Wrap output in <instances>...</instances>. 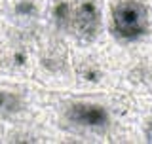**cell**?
<instances>
[{
    "instance_id": "5",
    "label": "cell",
    "mask_w": 152,
    "mask_h": 144,
    "mask_svg": "<svg viewBox=\"0 0 152 144\" xmlns=\"http://www.w3.org/2000/svg\"><path fill=\"white\" fill-rule=\"evenodd\" d=\"M51 15H53V23L57 28H69L72 23V12L66 0H57L51 9Z\"/></svg>"
},
{
    "instance_id": "2",
    "label": "cell",
    "mask_w": 152,
    "mask_h": 144,
    "mask_svg": "<svg viewBox=\"0 0 152 144\" xmlns=\"http://www.w3.org/2000/svg\"><path fill=\"white\" fill-rule=\"evenodd\" d=\"M72 28L80 42L89 44L99 36L101 31V9L95 0H84L72 13Z\"/></svg>"
},
{
    "instance_id": "8",
    "label": "cell",
    "mask_w": 152,
    "mask_h": 144,
    "mask_svg": "<svg viewBox=\"0 0 152 144\" xmlns=\"http://www.w3.org/2000/svg\"><path fill=\"white\" fill-rule=\"evenodd\" d=\"M146 140L152 142V121L148 123V127H146Z\"/></svg>"
},
{
    "instance_id": "3",
    "label": "cell",
    "mask_w": 152,
    "mask_h": 144,
    "mask_svg": "<svg viewBox=\"0 0 152 144\" xmlns=\"http://www.w3.org/2000/svg\"><path fill=\"white\" fill-rule=\"evenodd\" d=\"M66 119L74 123L76 127L82 129H91V131H99L104 129L110 121L107 108L101 104L93 103H74L66 108Z\"/></svg>"
},
{
    "instance_id": "1",
    "label": "cell",
    "mask_w": 152,
    "mask_h": 144,
    "mask_svg": "<svg viewBox=\"0 0 152 144\" xmlns=\"http://www.w3.org/2000/svg\"><path fill=\"white\" fill-rule=\"evenodd\" d=\"M148 8L137 0H122L112 8V31L122 42H137L148 32Z\"/></svg>"
},
{
    "instance_id": "7",
    "label": "cell",
    "mask_w": 152,
    "mask_h": 144,
    "mask_svg": "<svg viewBox=\"0 0 152 144\" xmlns=\"http://www.w3.org/2000/svg\"><path fill=\"white\" fill-rule=\"evenodd\" d=\"M25 59H27L25 53H15V55H13V61H15V65H23V63H25Z\"/></svg>"
},
{
    "instance_id": "4",
    "label": "cell",
    "mask_w": 152,
    "mask_h": 144,
    "mask_svg": "<svg viewBox=\"0 0 152 144\" xmlns=\"http://www.w3.org/2000/svg\"><path fill=\"white\" fill-rule=\"evenodd\" d=\"M21 108H23V100L17 93L0 91V116L2 118L13 116V114L21 112Z\"/></svg>"
},
{
    "instance_id": "6",
    "label": "cell",
    "mask_w": 152,
    "mask_h": 144,
    "mask_svg": "<svg viewBox=\"0 0 152 144\" xmlns=\"http://www.w3.org/2000/svg\"><path fill=\"white\" fill-rule=\"evenodd\" d=\"M15 13L19 17H34L36 15V6L31 0H21L15 6Z\"/></svg>"
}]
</instances>
